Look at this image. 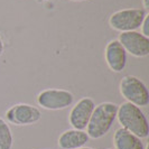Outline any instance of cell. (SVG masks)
I'll list each match as a JSON object with an SVG mask.
<instances>
[{
	"instance_id": "obj_13",
	"label": "cell",
	"mask_w": 149,
	"mask_h": 149,
	"mask_svg": "<svg viewBox=\"0 0 149 149\" xmlns=\"http://www.w3.org/2000/svg\"><path fill=\"white\" fill-rule=\"evenodd\" d=\"M140 28H141L142 35H145V36L148 37L149 36V16L148 15L145 17V19H143V22H142Z\"/></svg>"
},
{
	"instance_id": "obj_1",
	"label": "cell",
	"mask_w": 149,
	"mask_h": 149,
	"mask_svg": "<svg viewBox=\"0 0 149 149\" xmlns=\"http://www.w3.org/2000/svg\"><path fill=\"white\" fill-rule=\"evenodd\" d=\"M118 105L113 102H102L95 105L86 126V134L91 139H100L110 131L117 119Z\"/></svg>"
},
{
	"instance_id": "obj_3",
	"label": "cell",
	"mask_w": 149,
	"mask_h": 149,
	"mask_svg": "<svg viewBox=\"0 0 149 149\" xmlns=\"http://www.w3.org/2000/svg\"><path fill=\"white\" fill-rule=\"evenodd\" d=\"M148 13L143 8H127L113 13L109 18V25L112 29L120 33L132 31L140 28Z\"/></svg>"
},
{
	"instance_id": "obj_17",
	"label": "cell",
	"mask_w": 149,
	"mask_h": 149,
	"mask_svg": "<svg viewBox=\"0 0 149 149\" xmlns=\"http://www.w3.org/2000/svg\"><path fill=\"white\" fill-rule=\"evenodd\" d=\"M71 1H75V2H81V1H86V0H71Z\"/></svg>"
},
{
	"instance_id": "obj_10",
	"label": "cell",
	"mask_w": 149,
	"mask_h": 149,
	"mask_svg": "<svg viewBox=\"0 0 149 149\" xmlns=\"http://www.w3.org/2000/svg\"><path fill=\"white\" fill-rule=\"evenodd\" d=\"M90 140L86 131L77 129H68L64 131L58 138L61 149H77L84 147Z\"/></svg>"
},
{
	"instance_id": "obj_11",
	"label": "cell",
	"mask_w": 149,
	"mask_h": 149,
	"mask_svg": "<svg viewBox=\"0 0 149 149\" xmlns=\"http://www.w3.org/2000/svg\"><path fill=\"white\" fill-rule=\"evenodd\" d=\"M113 143L116 149H145L141 139L123 128L116 130L113 134Z\"/></svg>"
},
{
	"instance_id": "obj_5",
	"label": "cell",
	"mask_w": 149,
	"mask_h": 149,
	"mask_svg": "<svg viewBox=\"0 0 149 149\" xmlns=\"http://www.w3.org/2000/svg\"><path fill=\"white\" fill-rule=\"evenodd\" d=\"M37 103L39 107L46 110H63L74 102V95L62 89H46L39 92L37 95Z\"/></svg>"
},
{
	"instance_id": "obj_6",
	"label": "cell",
	"mask_w": 149,
	"mask_h": 149,
	"mask_svg": "<svg viewBox=\"0 0 149 149\" xmlns=\"http://www.w3.org/2000/svg\"><path fill=\"white\" fill-rule=\"evenodd\" d=\"M6 119L8 122L15 126H30L40 121L42 112L34 105L27 103H17L7 110Z\"/></svg>"
},
{
	"instance_id": "obj_8",
	"label": "cell",
	"mask_w": 149,
	"mask_h": 149,
	"mask_svg": "<svg viewBox=\"0 0 149 149\" xmlns=\"http://www.w3.org/2000/svg\"><path fill=\"white\" fill-rule=\"evenodd\" d=\"M94 108L95 103L91 97H82L81 100H79L72 108L68 116L70 125L73 127V129H86Z\"/></svg>"
},
{
	"instance_id": "obj_15",
	"label": "cell",
	"mask_w": 149,
	"mask_h": 149,
	"mask_svg": "<svg viewBox=\"0 0 149 149\" xmlns=\"http://www.w3.org/2000/svg\"><path fill=\"white\" fill-rule=\"evenodd\" d=\"M142 5H143V9L147 11L149 9V0H142Z\"/></svg>"
},
{
	"instance_id": "obj_9",
	"label": "cell",
	"mask_w": 149,
	"mask_h": 149,
	"mask_svg": "<svg viewBox=\"0 0 149 149\" xmlns=\"http://www.w3.org/2000/svg\"><path fill=\"white\" fill-rule=\"evenodd\" d=\"M105 62L112 72L120 73L125 70L127 64V52L119 43L118 39L110 40L104 51Z\"/></svg>"
},
{
	"instance_id": "obj_12",
	"label": "cell",
	"mask_w": 149,
	"mask_h": 149,
	"mask_svg": "<svg viewBox=\"0 0 149 149\" xmlns=\"http://www.w3.org/2000/svg\"><path fill=\"white\" fill-rule=\"evenodd\" d=\"M14 145V137L11 129L7 122L0 118V149H11Z\"/></svg>"
},
{
	"instance_id": "obj_7",
	"label": "cell",
	"mask_w": 149,
	"mask_h": 149,
	"mask_svg": "<svg viewBox=\"0 0 149 149\" xmlns=\"http://www.w3.org/2000/svg\"><path fill=\"white\" fill-rule=\"evenodd\" d=\"M118 40L125 51L134 57L141 58L149 55V37L137 30L120 33Z\"/></svg>"
},
{
	"instance_id": "obj_16",
	"label": "cell",
	"mask_w": 149,
	"mask_h": 149,
	"mask_svg": "<svg viewBox=\"0 0 149 149\" xmlns=\"http://www.w3.org/2000/svg\"><path fill=\"white\" fill-rule=\"evenodd\" d=\"M77 149H94V148H91V147H81V148H77Z\"/></svg>"
},
{
	"instance_id": "obj_2",
	"label": "cell",
	"mask_w": 149,
	"mask_h": 149,
	"mask_svg": "<svg viewBox=\"0 0 149 149\" xmlns=\"http://www.w3.org/2000/svg\"><path fill=\"white\" fill-rule=\"evenodd\" d=\"M117 119L121 128L134 134L140 139L149 136V123L146 114L141 109L130 102H123L118 107Z\"/></svg>"
},
{
	"instance_id": "obj_18",
	"label": "cell",
	"mask_w": 149,
	"mask_h": 149,
	"mask_svg": "<svg viewBox=\"0 0 149 149\" xmlns=\"http://www.w3.org/2000/svg\"><path fill=\"white\" fill-rule=\"evenodd\" d=\"M39 1H46V0H39Z\"/></svg>"
},
{
	"instance_id": "obj_4",
	"label": "cell",
	"mask_w": 149,
	"mask_h": 149,
	"mask_svg": "<svg viewBox=\"0 0 149 149\" xmlns=\"http://www.w3.org/2000/svg\"><path fill=\"white\" fill-rule=\"evenodd\" d=\"M120 93L132 104L143 108L149 104V91L146 84L134 75H126L120 81Z\"/></svg>"
},
{
	"instance_id": "obj_14",
	"label": "cell",
	"mask_w": 149,
	"mask_h": 149,
	"mask_svg": "<svg viewBox=\"0 0 149 149\" xmlns=\"http://www.w3.org/2000/svg\"><path fill=\"white\" fill-rule=\"evenodd\" d=\"M3 51H5V45H3V42L0 37V56L3 54Z\"/></svg>"
}]
</instances>
